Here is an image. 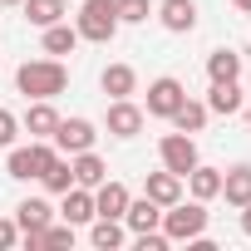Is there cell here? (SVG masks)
<instances>
[{"label":"cell","mask_w":251,"mask_h":251,"mask_svg":"<svg viewBox=\"0 0 251 251\" xmlns=\"http://www.w3.org/2000/svg\"><path fill=\"white\" fill-rule=\"evenodd\" d=\"M217 197H226V207H246L251 202V163H236L231 173H222V192Z\"/></svg>","instance_id":"obj_10"},{"label":"cell","mask_w":251,"mask_h":251,"mask_svg":"<svg viewBox=\"0 0 251 251\" xmlns=\"http://www.w3.org/2000/svg\"><path fill=\"white\" fill-rule=\"evenodd\" d=\"M20 5H25V20L30 25H59L64 15H69V5H64V0H20Z\"/></svg>","instance_id":"obj_17"},{"label":"cell","mask_w":251,"mask_h":251,"mask_svg":"<svg viewBox=\"0 0 251 251\" xmlns=\"http://www.w3.org/2000/svg\"><path fill=\"white\" fill-rule=\"evenodd\" d=\"M138 128H143V108L128 103V99H113L108 103V133L113 138H133Z\"/></svg>","instance_id":"obj_9"},{"label":"cell","mask_w":251,"mask_h":251,"mask_svg":"<svg viewBox=\"0 0 251 251\" xmlns=\"http://www.w3.org/2000/svg\"><path fill=\"white\" fill-rule=\"evenodd\" d=\"M143 197H153L158 207H173V202L182 197V177H177V173H168V168H163V173H148Z\"/></svg>","instance_id":"obj_11"},{"label":"cell","mask_w":251,"mask_h":251,"mask_svg":"<svg viewBox=\"0 0 251 251\" xmlns=\"http://www.w3.org/2000/svg\"><path fill=\"white\" fill-rule=\"evenodd\" d=\"M207 74H212V84L241 79V54H236V50H212V54H207Z\"/></svg>","instance_id":"obj_21"},{"label":"cell","mask_w":251,"mask_h":251,"mask_svg":"<svg viewBox=\"0 0 251 251\" xmlns=\"http://www.w3.org/2000/svg\"><path fill=\"white\" fill-rule=\"evenodd\" d=\"M187 182H192V197H197V202H212V197L222 192V173H217V168H202V163L187 173Z\"/></svg>","instance_id":"obj_22"},{"label":"cell","mask_w":251,"mask_h":251,"mask_svg":"<svg viewBox=\"0 0 251 251\" xmlns=\"http://www.w3.org/2000/svg\"><path fill=\"white\" fill-rule=\"evenodd\" d=\"M64 84H69V69L59 59H25L15 69V89L25 99H54V94H64Z\"/></svg>","instance_id":"obj_1"},{"label":"cell","mask_w":251,"mask_h":251,"mask_svg":"<svg viewBox=\"0 0 251 251\" xmlns=\"http://www.w3.org/2000/svg\"><path fill=\"white\" fill-rule=\"evenodd\" d=\"M99 84H103V94H108V99H128V94L138 89V74H133L128 64H108Z\"/></svg>","instance_id":"obj_18"},{"label":"cell","mask_w":251,"mask_h":251,"mask_svg":"<svg viewBox=\"0 0 251 251\" xmlns=\"http://www.w3.org/2000/svg\"><path fill=\"white\" fill-rule=\"evenodd\" d=\"M123 222H128L133 231H153V226L163 222V207H158L153 197H138V202L128 197V212H123Z\"/></svg>","instance_id":"obj_16"},{"label":"cell","mask_w":251,"mask_h":251,"mask_svg":"<svg viewBox=\"0 0 251 251\" xmlns=\"http://www.w3.org/2000/svg\"><path fill=\"white\" fill-rule=\"evenodd\" d=\"M40 182H45L50 192H69V187H74V168H69L64 158H54V163H50V173H45Z\"/></svg>","instance_id":"obj_26"},{"label":"cell","mask_w":251,"mask_h":251,"mask_svg":"<svg viewBox=\"0 0 251 251\" xmlns=\"http://www.w3.org/2000/svg\"><path fill=\"white\" fill-rule=\"evenodd\" d=\"M118 5V20H128V25H143L153 10H148V0H113Z\"/></svg>","instance_id":"obj_27"},{"label":"cell","mask_w":251,"mask_h":251,"mask_svg":"<svg viewBox=\"0 0 251 251\" xmlns=\"http://www.w3.org/2000/svg\"><path fill=\"white\" fill-rule=\"evenodd\" d=\"M241 89H236V79H222V84H212V94H207V113H241Z\"/></svg>","instance_id":"obj_15"},{"label":"cell","mask_w":251,"mask_h":251,"mask_svg":"<svg viewBox=\"0 0 251 251\" xmlns=\"http://www.w3.org/2000/svg\"><path fill=\"white\" fill-rule=\"evenodd\" d=\"M173 123L182 133H202V123H207V103H197V99H182V108L173 113Z\"/></svg>","instance_id":"obj_24"},{"label":"cell","mask_w":251,"mask_h":251,"mask_svg":"<svg viewBox=\"0 0 251 251\" xmlns=\"http://www.w3.org/2000/svg\"><path fill=\"white\" fill-rule=\"evenodd\" d=\"M163 231H168V241H192V236H202L207 231V207L202 202H173V207H163V222H158Z\"/></svg>","instance_id":"obj_3"},{"label":"cell","mask_w":251,"mask_h":251,"mask_svg":"<svg viewBox=\"0 0 251 251\" xmlns=\"http://www.w3.org/2000/svg\"><path fill=\"white\" fill-rule=\"evenodd\" d=\"M74 45H79V30H69V25H45V54H74Z\"/></svg>","instance_id":"obj_23"},{"label":"cell","mask_w":251,"mask_h":251,"mask_svg":"<svg viewBox=\"0 0 251 251\" xmlns=\"http://www.w3.org/2000/svg\"><path fill=\"white\" fill-rule=\"evenodd\" d=\"M118 5L113 0H84V10H79V40H94V45H108L113 35H118Z\"/></svg>","instance_id":"obj_2"},{"label":"cell","mask_w":251,"mask_h":251,"mask_svg":"<svg viewBox=\"0 0 251 251\" xmlns=\"http://www.w3.org/2000/svg\"><path fill=\"white\" fill-rule=\"evenodd\" d=\"M69 168H74V182H79V187H99V182L108 177L103 158H94L89 148H84V153H74V163H69Z\"/></svg>","instance_id":"obj_19"},{"label":"cell","mask_w":251,"mask_h":251,"mask_svg":"<svg viewBox=\"0 0 251 251\" xmlns=\"http://www.w3.org/2000/svg\"><path fill=\"white\" fill-rule=\"evenodd\" d=\"M182 99H187V89H182L173 74H163V79L148 84V113H153V118H173V113L182 108Z\"/></svg>","instance_id":"obj_6"},{"label":"cell","mask_w":251,"mask_h":251,"mask_svg":"<svg viewBox=\"0 0 251 251\" xmlns=\"http://www.w3.org/2000/svg\"><path fill=\"white\" fill-rule=\"evenodd\" d=\"M241 231H246V236H251V202H246V207H241Z\"/></svg>","instance_id":"obj_30"},{"label":"cell","mask_w":251,"mask_h":251,"mask_svg":"<svg viewBox=\"0 0 251 251\" xmlns=\"http://www.w3.org/2000/svg\"><path fill=\"white\" fill-rule=\"evenodd\" d=\"M50 138H54V148H59L64 158H74V153L94 148V123H89V118H59V128H54Z\"/></svg>","instance_id":"obj_7"},{"label":"cell","mask_w":251,"mask_h":251,"mask_svg":"<svg viewBox=\"0 0 251 251\" xmlns=\"http://www.w3.org/2000/svg\"><path fill=\"white\" fill-rule=\"evenodd\" d=\"M50 222H54V207H50L45 197H25V202L15 207V226H20V231H45Z\"/></svg>","instance_id":"obj_12"},{"label":"cell","mask_w":251,"mask_h":251,"mask_svg":"<svg viewBox=\"0 0 251 251\" xmlns=\"http://www.w3.org/2000/svg\"><path fill=\"white\" fill-rule=\"evenodd\" d=\"M15 128H20V118H15L10 108H0V148H10V143H15Z\"/></svg>","instance_id":"obj_28"},{"label":"cell","mask_w":251,"mask_h":251,"mask_svg":"<svg viewBox=\"0 0 251 251\" xmlns=\"http://www.w3.org/2000/svg\"><path fill=\"white\" fill-rule=\"evenodd\" d=\"M64 222H74V226H79V222H94V192H89V187L74 182V187L64 192Z\"/></svg>","instance_id":"obj_20"},{"label":"cell","mask_w":251,"mask_h":251,"mask_svg":"<svg viewBox=\"0 0 251 251\" xmlns=\"http://www.w3.org/2000/svg\"><path fill=\"white\" fill-rule=\"evenodd\" d=\"M59 158V148H50V143H30V148H10V177H20V182H30V177H45L50 173V163Z\"/></svg>","instance_id":"obj_4"},{"label":"cell","mask_w":251,"mask_h":251,"mask_svg":"<svg viewBox=\"0 0 251 251\" xmlns=\"http://www.w3.org/2000/svg\"><path fill=\"white\" fill-rule=\"evenodd\" d=\"M123 212H128V187L103 177V182L94 187V217H113V222H123Z\"/></svg>","instance_id":"obj_8"},{"label":"cell","mask_w":251,"mask_h":251,"mask_svg":"<svg viewBox=\"0 0 251 251\" xmlns=\"http://www.w3.org/2000/svg\"><path fill=\"white\" fill-rule=\"evenodd\" d=\"M89 241H94L99 251H113V246H123V226H118L113 217H99L94 231H89Z\"/></svg>","instance_id":"obj_25"},{"label":"cell","mask_w":251,"mask_h":251,"mask_svg":"<svg viewBox=\"0 0 251 251\" xmlns=\"http://www.w3.org/2000/svg\"><path fill=\"white\" fill-rule=\"evenodd\" d=\"M158 158H163V168L168 173H177V177H187L192 168H197V143H192V133H168L163 143H158Z\"/></svg>","instance_id":"obj_5"},{"label":"cell","mask_w":251,"mask_h":251,"mask_svg":"<svg viewBox=\"0 0 251 251\" xmlns=\"http://www.w3.org/2000/svg\"><path fill=\"white\" fill-rule=\"evenodd\" d=\"M0 5H20V0H0Z\"/></svg>","instance_id":"obj_32"},{"label":"cell","mask_w":251,"mask_h":251,"mask_svg":"<svg viewBox=\"0 0 251 251\" xmlns=\"http://www.w3.org/2000/svg\"><path fill=\"white\" fill-rule=\"evenodd\" d=\"M15 241H20V226H15V222H5V217H0V251H10Z\"/></svg>","instance_id":"obj_29"},{"label":"cell","mask_w":251,"mask_h":251,"mask_svg":"<svg viewBox=\"0 0 251 251\" xmlns=\"http://www.w3.org/2000/svg\"><path fill=\"white\" fill-rule=\"evenodd\" d=\"M158 20H163L173 35H187V30L197 25V5H192V0H163V5H158Z\"/></svg>","instance_id":"obj_13"},{"label":"cell","mask_w":251,"mask_h":251,"mask_svg":"<svg viewBox=\"0 0 251 251\" xmlns=\"http://www.w3.org/2000/svg\"><path fill=\"white\" fill-rule=\"evenodd\" d=\"M231 5H236V10H246V15H251V0H231Z\"/></svg>","instance_id":"obj_31"},{"label":"cell","mask_w":251,"mask_h":251,"mask_svg":"<svg viewBox=\"0 0 251 251\" xmlns=\"http://www.w3.org/2000/svg\"><path fill=\"white\" fill-rule=\"evenodd\" d=\"M25 128H30V138H50V133L59 128V113H54L50 99H35V103L25 108Z\"/></svg>","instance_id":"obj_14"}]
</instances>
